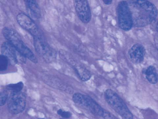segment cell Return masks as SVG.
Here are the masks:
<instances>
[{
	"label": "cell",
	"instance_id": "obj_22",
	"mask_svg": "<svg viewBox=\"0 0 158 119\" xmlns=\"http://www.w3.org/2000/svg\"><path fill=\"white\" fill-rule=\"evenodd\" d=\"M102 2L105 4L109 5L111 4L113 1L112 0H104V1H102Z\"/></svg>",
	"mask_w": 158,
	"mask_h": 119
},
{
	"label": "cell",
	"instance_id": "obj_20",
	"mask_svg": "<svg viewBox=\"0 0 158 119\" xmlns=\"http://www.w3.org/2000/svg\"><path fill=\"white\" fill-rule=\"evenodd\" d=\"M151 24H153V26H154L156 31L158 33V21H156V20H155Z\"/></svg>",
	"mask_w": 158,
	"mask_h": 119
},
{
	"label": "cell",
	"instance_id": "obj_7",
	"mask_svg": "<svg viewBox=\"0 0 158 119\" xmlns=\"http://www.w3.org/2000/svg\"><path fill=\"white\" fill-rule=\"evenodd\" d=\"M16 19L19 25L30 33L33 37H43L41 30L28 15L23 13H20L17 15Z\"/></svg>",
	"mask_w": 158,
	"mask_h": 119
},
{
	"label": "cell",
	"instance_id": "obj_2",
	"mask_svg": "<svg viewBox=\"0 0 158 119\" xmlns=\"http://www.w3.org/2000/svg\"><path fill=\"white\" fill-rule=\"evenodd\" d=\"M2 34L8 42L12 45L17 51L25 58H27L35 63L38 62L37 59L32 51L22 41L20 36L13 29L5 27Z\"/></svg>",
	"mask_w": 158,
	"mask_h": 119
},
{
	"label": "cell",
	"instance_id": "obj_10",
	"mask_svg": "<svg viewBox=\"0 0 158 119\" xmlns=\"http://www.w3.org/2000/svg\"><path fill=\"white\" fill-rule=\"evenodd\" d=\"M146 54L145 49L142 45L137 43L133 46L128 51V55L133 63L139 64L144 61Z\"/></svg>",
	"mask_w": 158,
	"mask_h": 119
},
{
	"label": "cell",
	"instance_id": "obj_1",
	"mask_svg": "<svg viewBox=\"0 0 158 119\" xmlns=\"http://www.w3.org/2000/svg\"><path fill=\"white\" fill-rule=\"evenodd\" d=\"M127 2L132 15L133 26L145 27L156 20L158 10L154 4L147 1H131Z\"/></svg>",
	"mask_w": 158,
	"mask_h": 119
},
{
	"label": "cell",
	"instance_id": "obj_21",
	"mask_svg": "<svg viewBox=\"0 0 158 119\" xmlns=\"http://www.w3.org/2000/svg\"><path fill=\"white\" fill-rule=\"evenodd\" d=\"M154 41L156 47L158 51V36H156L155 37Z\"/></svg>",
	"mask_w": 158,
	"mask_h": 119
},
{
	"label": "cell",
	"instance_id": "obj_4",
	"mask_svg": "<svg viewBox=\"0 0 158 119\" xmlns=\"http://www.w3.org/2000/svg\"><path fill=\"white\" fill-rule=\"evenodd\" d=\"M72 100L76 105L90 112L93 115L102 117L105 109L90 96L76 93L73 96Z\"/></svg>",
	"mask_w": 158,
	"mask_h": 119
},
{
	"label": "cell",
	"instance_id": "obj_23",
	"mask_svg": "<svg viewBox=\"0 0 158 119\" xmlns=\"http://www.w3.org/2000/svg\"><path fill=\"white\" fill-rule=\"evenodd\" d=\"M36 119H44V118H38Z\"/></svg>",
	"mask_w": 158,
	"mask_h": 119
},
{
	"label": "cell",
	"instance_id": "obj_9",
	"mask_svg": "<svg viewBox=\"0 0 158 119\" xmlns=\"http://www.w3.org/2000/svg\"><path fill=\"white\" fill-rule=\"evenodd\" d=\"M76 11L79 19L83 23L87 24L91 18V12L90 5L86 0L74 1Z\"/></svg>",
	"mask_w": 158,
	"mask_h": 119
},
{
	"label": "cell",
	"instance_id": "obj_14",
	"mask_svg": "<svg viewBox=\"0 0 158 119\" xmlns=\"http://www.w3.org/2000/svg\"><path fill=\"white\" fill-rule=\"evenodd\" d=\"M75 71L79 78L82 82L88 81L91 77V73L85 68L82 67L75 68Z\"/></svg>",
	"mask_w": 158,
	"mask_h": 119
},
{
	"label": "cell",
	"instance_id": "obj_18",
	"mask_svg": "<svg viewBox=\"0 0 158 119\" xmlns=\"http://www.w3.org/2000/svg\"><path fill=\"white\" fill-rule=\"evenodd\" d=\"M57 113L58 115L65 119L70 118L72 116V113L71 112L64 111L61 109H59L58 110Z\"/></svg>",
	"mask_w": 158,
	"mask_h": 119
},
{
	"label": "cell",
	"instance_id": "obj_15",
	"mask_svg": "<svg viewBox=\"0 0 158 119\" xmlns=\"http://www.w3.org/2000/svg\"><path fill=\"white\" fill-rule=\"evenodd\" d=\"M23 87V83L19 82L15 84H8L6 86V88L8 90L11 91L12 92H21Z\"/></svg>",
	"mask_w": 158,
	"mask_h": 119
},
{
	"label": "cell",
	"instance_id": "obj_11",
	"mask_svg": "<svg viewBox=\"0 0 158 119\" xmlns=\"http://www.w3.org/2000/svg\"><path fill=\"white\" fill-rule=\"evenodd\" d=\"M2 54L6 56L9 62L14 65L18 62V54L20 53L10 43L8 42H3L2 45Z\"/></svg>",
	"mask_w": 158,
	"mask_h": 119
},
{
	"label": "cell",
	"instance_id": "obj_6",
	"mask_svg": "<svg viewBox=\"0 0 158 119\" xmlns=\"http://www.w3.org/2000/svg\"><path fill=\"white\" fill-rule=\"evenodd\" d=\"M26 98L24 94L21 92H12L8 100L7 107L10 113L14 115L23 112L25 108Z\"/></svg>",
	"mask_w": 158,
	"mask_h": 119
},
{
	"label": "cell",
	"instance_id": "obj_8",
	"mask_svg": "<svg viewBox=\"0 0 158 119\" xmlns=\"http://www.w3.org/2000/svg\"><path fill=\"white\" fill-rule=\"evenodd\" d=\"M33 38L35 48L40 55L48 61H50L55 58L56 56L55 51L48 45L44 36Z\"/></svg>",
	"mask_w": 158,
	"mask_h": 119
},
{
	"label": "cell",
	"instance_id": "obj_5",
	"mask_svg": "<svg viewBox=\"0 0 158 119\" xmlns=\"http://www.w3.org/2000/svg\"><path fill=\"white\" fill-rule=\"evenodd\" d=\"M116 12L118 26L123 31H130L133 24L132 15L127 2L122 1L118 3Z\"/></svg>",
	"mask_w": 158,
	"mask_h": 119
},
{
	"label": "cell",
	"instance_id": "obj_19",
	"mask_svg": "<svg viewBox=\"0 0 158 119\" xmlns=\"http://www.w3.org/2000/svg\"><path fill=\"white\" fill-rule=\"evenodd\" d=\"M102 117L104 119H119L109 112L105 110Z\"/></svg>",
	"mask_w": 158,
	"mask_h": 119
},
{
	"label": "cell",
	"instance_id": "obj_17",
	"mask_svg": "<svg viewBox=\"0 0 158 119\" xmlns=\"http://www.w3.org/2000/svg\"><path fill=\"white\" fill-rule=\"evenodd\" d=\"M8 93L6 91L1 92L0 96V105L1 106H4L6 103L9 98Z\"/></svg>",
	"mask_w": 158,
	"mask_h": 119
},
{
	"label": "cell",
	"instance_id": "obj_24",
	"mask_svg": "<svg viewBox=\"0 0 158 119\" xmlns=\"http://www.w3.org/2000/svg\"><path fill=\"white\" fill-rule=\"evenodd\" d=\"M60 119H62V118H61Z\"/></svg>",
	"mask_w": 158,
	"mask_h": 119
},
{
	"label": "cell",
	"instance_id": "obj_3",
	"mask_svg": "<svg viewBox=\"0 0 158 119\" xmlns=\"http://www.w3.org/2000/svg\"><path fill=\"white\" fill-rule=\"evenodd\" d=\"M105 100L108 105L123 119H133V115L122 99L110 89L104 92Z\"/></svg>",
	"mask_w": 158,
	"mask_h": 119
},
{
	"label": "cell",
	"instance_id": "obj_16",
	"mask_svg": "<svg viewBox=\"0 0 158 119\" xmlns=\"http://www.w3.org/2000/svg\"><path fill=\"white\" fill-rule=\"evenodd\" d=\"M9 62L8 58L1 54L0 57V71H4L6 70Z\"/></svg>",
	"mask_w": 158,
	"mask_h": 119
},
{
	"label": "cell",
	"instance_id": "obj_12",
	"mask_svg": "<svg viewBox=\"0 0 158 119\" xmlns=\"http://www.w3.org/2000/svg\"><path fill=\"white\" fill-rule=\"evenodd\" d=\"M142 72L150 83L155 84L158 82V74L154 66H150L143 70Z\"/></svg>",
	"mask_w": 158,
	"mask_h": 119
},
{
	"label": "cell",
	"instance_id": "obj_13",
	"mask_svg": "<svg viewBox=\"0 0 158 119\" xmlns=\"http://www.w3.org/2000/svg\"><path fill=\"white\" fill-rule=\"evenodd\" d=\"M27 8L32 15L37 19L40 18L41 13L40 8L38 4L35 1L27 0L24 1Z\"/></svg>",
	"mask_w": 158,
	"mask_h": 119
}]
</instances>
